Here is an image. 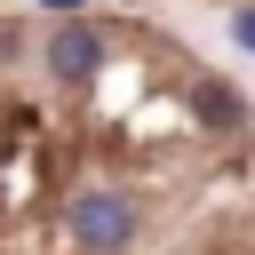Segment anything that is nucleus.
I'll return each instance as SVG.
<instances>
[{"mask_svg": "<svg viewBox=\"0 0 255 255\" xmlns=\"http://www.w3.org/2000/svg\"><path fill=\"white\" fill-rule=\"evenodd\" d=\"M247 175L255 96L159 16H0V255H159Z\"/></svg>", "mask_w": 255, "mask_h": 255, "instance_id": "obj_1", "label": "nucleus"}, {"mask_svg": "<svg viewBox=\"0 0 255 255\" xmlns=\"http://www.w3.org/2000/svg\"><path fill=\"white\" fill-rule=\"evenodd\" d=\"M159 255H255V175L231 183L223 199H207Z\"/></svg>", "mask_w": 255, "mask_h": 255, "instance_id": "obj_2", "label": "nucleus"}]
</instances>
